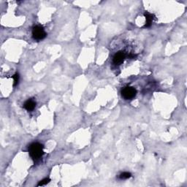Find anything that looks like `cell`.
Here are the masks:
<instances>
[{
	"instance_id": "cell-1",
	"label": "cell",
	"mask_w": 187,
	"mask_h": 187,
	"mask_svg": "<svg viewBox=\"0 0 187 187\" xmlns=\"http://www.w3.org/2000/svg\"><path fill=\"white\" fill-rule=\"evenodd\" d=\"M43 146L40 143H33L29 148V152L34 161H37L43 156Z\"/></svg>"
},
{
	"instance_id": "cell-2",
	"label": "cell",
	"mask_w": 187,
	"mask_h": 187,
	"mask_svg": "<svg viewBox=\"0 0 187 187\" xmlns=\"http://www.w3.org/2000/svg\"><path fill=\"white\" fill-rule=\"evenodd\" d=\"M46 36V32H45L43 27L41 26H35L32 29V37L35 40L40 41V40L45 39Z\"/></svg>"
},
{
	"instance_id": "cell-3",
	"label": "cell",
	"mask_w": 187,
	"mask_h": 187,
	"mask_svg": "<svg viewBox=\"0 0 187 187\" xmlns=\"http://www.w3.org/2000/svg\"><path fill=\"white\" fill-rule=\"evenodd\" d=\"M121 94L125 100H132L137 94V90L132 86H127L122 89Z\"/></svg>"
},
{
	"instance_id": "cell-4",
	"label": "cell",
	"mask_w": 187,
	"mask_h": 187,
	"mask_svg": "<svg viewBox=\"0 0 187 187\" xmlns=\"http://www.w3.org/2000/svg\"><path fill=\"white\" fill-rule=\"evenodd\" d=\"M126 57V54L124 51H118L115 54L113 57V62L115 65H120L124 62Z\"/></svg>"
},
{
	"instance_id": "cell-5",
	"label": "cell",
	"mask_w": 187,
	"mask_h": 187,
	"mask_svg": "<svg viewBox=\"0 0 187 187\" xmlns=\"http://www.w3.org/2000/svg\"><path fill=\"white\" fill-rule=\"evenodd\" d=\"M36 106V102L35 100L30 99L28 100L23 105V108L26 109L27 111H32L35 108Z\"/></svg>"
},
{
	"instance_id": "cell-6",
	"label": "cell",
	"mask_w": 187,
	"mask_h": 187,
	"mask_svg": "<svg viewBox=\"0 0 187 187\" xmlns=\"http://www.w3.org/2000/svg\"><path fill=\"white\" fill-rule=\"evenodd\" d=\"M144 16H145L146 20V25L144 26V27H145V28L150 27L151 23H152V22H153V20H154V16L153 14H151V13H148V12H146V13H144Z\"/></svg>"
},
{
	"instance_id": "cell-7",
	"label": "cell",
	"mask_w": 187,
	"mask_h": 187,
	"mask_svg": "<svg viewBox=\"0 0 187 187\" xmlns=\"http://www.w3.org/2000/svg\"><path fill=\"white\" fill-rule=\"evenodd\" d=\"M132 176V174L130 173H128V172H124V173H121L120 175V178L121 179H128V178H131Z\"/></svg>"
},
{
	"instance_id": "cell-8",
	"label": "cell",
	"mask_w": 187,
	"mask_h": 187,
	"mask_svg": "<svg viewBox=\"0 0 187 187\" xmlns=\"http://www.w3.org/2000/svg\"><path fill=\"white\" fill-rule=\"evenodd\" d=\"M13 78L14 80V84H13V86H16L18 84V82H19V75H18V73H16L13 76Z\"/></svg>"
},
{
	"instance_id": "cell-9",
	"label": "cell",
	"mask_w": 187,
	"mask_h": 187,
	"mask_svg": "<svg viewBox=\"0 0 187 187\" xmlns=\"http://www.w3.org/2000/svg\"><path fill=\"white\" fill-rule=\"evenodd\" d=\"M50 181H51V180L49 179V178H45V179L42 180V181H40V182H39V183H38V184H37V186H44V185H45V184H47V183H48Z\"/></svg>"
}]
</instances>
